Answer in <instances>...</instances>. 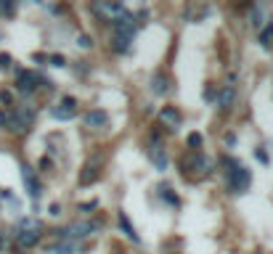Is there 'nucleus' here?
Returning a JSON list of instances; mask_svg holds the SVG:
<instances>
[{"label":"nucleus","instance_id":"nucleus-23","mask_svg":"<svg viewBox=\"0 0 273 254\" xmlns=\"http://www.w3.org/2000/svg\"><path fill=\"white\" fill-rule=\"evenodd\" d=\"M77 45H80V48H85V51H88V48H93V40H90L88 35H80V37H77Z\"/></svg>","mask_w":273,"mask_h":254},{"label":"nucleus","instance_id":"nucleus-19","mask_svg":"<svg viewBox=\"0 0 273 254\" xmlns=\"http://www.w3.org/2000/svg\"><path fill=\"white\" fill-rule=\"evenodd\" d=\"M74 252H77L74 241H61L59 246H53V254H74Z\"/></svg>","mask_w":273,"mask_h":254},{"label":"nucleus","instance_id":"nucleus-14","mask_svg":"<svg viewBox=\"0 0 273 254\" xmlns=\"http://www.w3.org/2000/svg\"><path fill=\"white\" fill-rule=\"evenodd\" d=\"M167 90H170V80H167V77L162 74V72L154 74V80H151V93H154V96H165Z\"/></svg>","mask_w":273,"mask_h":254},{"label":"nucleus","instance_id":"nucleus-4","mask_svg":"<svg viewBox=\"0 0 273 254\" xmlns=\"http://www.w3.org/2000/svg\"><path fill=\"white\" fill-rule=\"evenodd\" d=\"M146 153H149V159L154 161V167H157L159 172H165V169H167V153H165V143L159 141V135H151Z\"/></svg>","mask_w":273,"mask_h":254},{"label":"nucleus","instance_id":"nucleus-2","mask_svg":"<svg viewBox=\"0 0 273 254\" xmlns=\"http://www.w3.org/2000/svg\"><path fill=\"white\" fill-rule=\"evenodd\" d=\"M16 241H19V246H24V249L37 246V241H40V222L37 220H21V225L16 230Z\"/></svg>","mask_w":273,"mask_h":254},{"label":"nucleus","instance_id":"nucleus-22","mask_svg":"<svg viewBox=\"0 0 273 254\" xmlns=\"http://www.w3.org/2000/svg\"><path fill=\"white\" fill-rule=\"evenodd\" d=\"M186 141H189L191 149H199V146H202V135H199V133H191L189 138H186Z\"/></svg>","mask_w":273,"mask_h":254},{"label":"nucleus","instance_id":"nucleus-11","mask_svg":"<svg viewBox=\"0 0 273 254\" xmlns=\"http://www.w3.org/2000/svg\"><path fill=\"white\" fill-rule=\"evenodd\" d=\"M93 11H96V13H106V16H112L109 21H114V19H120L122 13H128V11H125V5H120V3H101V5H93Z\"/></svg>","mask_w":273,"mask_h":254},{"label":"nucleus","instance_id":"nucleus-25","mask_svg":"<svg viewBox=\"0 0 273 254\" xmlns=\"http://www.w3.org/2000/svg\"><path fill=\"white\" fill-rule=\"evenodd\" d=\"M96 206H98V202H85V204H80V212H90Z\"/></svg>","mask_w":273,"mask_h":254},{"label":"nucleus","instance_id":"nucleus-29","mask_svg":"<svg viewBox=\"0 0 273 254\" xmlns=\"http://www.w3.org/2000/svg\"><path fill=\"white\" fill-rule=\"evenodd\" d=\"M11 64V56H5V53H3V56H0V66H8Z\"/></svg>","mask_w":273,"mask_h":254},{"label":"nucleus","instance_id":"nucleus-1","mask_svg":"<svg viewBox=\"0 0 273 254\" xmlns=\"http://www.w3.org/2000/svg\"><path fill=\"white\" fill-rule=\"evenodd\" d=\"M225 167H231L228 169V178H225V188L231 191V194H244V191L252 186V175H249V169L247 167H241L239 161H233V159H225Z\"/></svg>","mask_w":273,"mask_h":254},{"label":"nucleus","instance_id":"nucleus-6","mask_svg":"<svg viewBox=\"0 0 273 254\" xmlns=\"http://www.w3.org/2000/svg\"><path fill=\"white\" fill-rule=\"evenodd\" d=\"M32 119H35L32 109H16L13 114H8V130H13V133H24V130H29V125H32Z\"/></svg>","mask_w":273,"mask_h":254},{"label":"nucleus","instance_id":"nucleus-7","mask_svg":"<svg viewBox=\"0 0 273 254\" xmlns=\"http://www.w3.org/2000/svg\"><path fill=\"white\" fill-rule=\"evenodd\" d=\"M183 172L189 169V172H209L212 169V159L205 156V153H189V156H183L181 161Z\"/></svg>","mask_w":273,"mask_h":254},{"label":"nucleus","instance_id":"nucleus-13","mask_svg":"<svg viewBox=\"0 0 273 254\" xmlns=\"http://www.w3.org/2000/svg\"><path fill=\"white\" fill-rule=\"evenodd\" d=\"M120 230L130 238L133 244H141V236L136 233V228H133V222H130V217H128L125 212H120Z\"/></svg>","mask_w":273,"mask_h":254},{"label":"nucleus","instance_id":"nucleus-8","mask_svg":"<svg viewBox=\"0 0 273 254\" xmlns=\"http://www.w3.org/2000/svg\"><path fill=\"white\" fill-rule=\"evenodd\" d=\"M74 106H77V101H74V98H72V96H64V98H61V103H59V106H53V109H51V117H53V119H61V122L74 119V114H77V109H74Z\"/></svg>","mask_w":273,"mask_h":254},{"label":"nucleus","instance_id":"nucleus-17","mask_svg":"<svg viewBox=\"0 0 273 254\" xmlns=\"http://www.w3.org/2000/svg\"><path fill=\"white\" fill-rule=\"evenodd\" d=\"M159 196L165 199L167 204H173V206H178V204H181V199H178V196L173 194V188H170V186H159Z\"/></svg>","mask_w":273,"mask_h":254},{"label":"nucleus","instance_id":"nucleus-26","mask_svg":"<svg viewBox=\"0 0 273 254\" xmlns=\"http://www.w3.org/2000/svg\"><path fill=\"white\" fill-rule=\"evenodd\" d=\"M11 11H13L11 3H0V13H11Z\"/></svg>","mask_w":273,"mask_h":254},{"label":"nucleus","instance_id":"nucleus-16","mask_svg":"<svg viewBox=\"0 0 273 254\" xmlns=\"http://www.w3.org/2000/svg\"><path fill=\"white\" fill-rule=\"evenodd\" d=\"M233 96H236V90H233V88H225L223 93H220V98H217V106H220V109H228V106L233 103Z\"/></svg>","mask_w":273,"mask_h":254},{"label":"nucleus","instance_id":"nucleus-5","mask_svg":"<svg viewBox=\"0 0 273 254\" xmlns=\"http://www.w3.org/2000/svg\"><path fill=\"white\" fill-rule=\"evenodd\" d=\"M98 178H101V159L93 156V159L85 161V167L80 169V178H77V183H80L82 188H88V186H93Z\"/></svg>","mask_w":273,"mask_h":254},{"label":"nucleus","instance_id":"nucleus-10","mask_svg":"<svg viewBox=\"0 0 273 254\" xmlns=\"http://www.w3.org/2000/svg\"><path fill=\"white\" fill-rule=\"evenodd\" d=\"M37 82H48V80H40L35 72H27V69H19L16 72V88L19 93H32L37 88Z\"/></svg>","mask_w":273,"mask_h":254},{"label":"nucleus","instance_id":"nucleus-32","mask_svg":"<svg viewBox=\"0 0 273 254\" xmlns=\"http://www.w3.org/2000/svg\"><path fill=\"white\" fill-rule=\"evenodd\" d=\"M59 212H61V206H59V204H51V214H53V217H56Z\"/></svg>","mask_w":273,"mask_h":254},{"label":"nucleus","instance_id":"nucleus-21","mask_svg":"<svg viewBox=\"0 0 273 254\" xmlns=\"http://www.w3.org/2000/svg\"><path fill=\"white\" fill-rule=\"evenodd\" d=\"M252 27L255 29H263V11L260 8H252Z\"/></svg>","mask_w":273,"mask_h":254},{"label":"nucleus","instance_id":"nucleus-28","mask_svg":"<svg viewBox=\"0 0 273 254\" xmlns=\"http://www.w3.org/2000/svg\"><path fill=\"white\" fill-rule=\"evenodd\" d=\"M5 125H8V114L0 111V127H5Z\"/></svg>","mask_w":273,"mask_h":254},{"label":"nucleus","instance_id":"nucleus-18","mask_svg":"<svg viewBox=\"0 0 273 254\" xmlns=\"http://www.w3.org/2000/svg\"><path fill=\"white\" fill-rule=\"evenodd\" d=\"M260 45H263V48H271V45H273V24L260 29Z\"/></svg>","mask_w":273,"mask_h":254},{"label":"nucleus","instance_id":"nucleus-30","mask_svg":"<svg viewBox=\"0 0 273 254\" xmlns=\"http://www.w3.org/2000/svg\"><path fill=\"white\" fill-rule=\"evenodd\" d=\"M0 101H3V103H11V93H0Z\"/></svg>","mask_w":273,"mask_h":254},{"label":"nucleus","instance_id":"nucleus-3","mask_svg":"<svg viewBox=\"0 0 273 254\" xmlns=\"http://www.w3.org/2000/svg\"><path fill=\"white\" fill-rule=\"evenodd\" d=\"M96 230H98V222H93V220L74 222V225H69V228L61 230V238H64V241H74L77 244V238H88V236L96 233Z\"/></svg>","mask_w":273,"mask_h":254},{"label":"nucleus","instance_id":"nucleus-9","mask_svg":"<svg viewBox=\"0 0 273 254\" xmlns=\"http://www.w3.org/2000/svg\"><path fill=\"white\" fill-rule=\"evenodd\" d=\"M21 178H24V186H27V194H29V199H40V194H43V186H40V180H37V175H35V169L29 167V164H24L21 167Z\"/></svg>","mask_w":273,"mask_h":254},{"label":"nucleus","instance_id":"nucleus-24","mask_svg":"<svg viewBox=\"0 0 273 254\" xmlns=\"http://www.w3.org/2000/svg\"><path fill=\"white\" fill-rule=\"evenodd\" d=\"M48 61H51L53 66H67V58H64V56H51Z\"/></svg>","mask_w":273,"mask_h":254},{"label":"nucleus","instance_id":"nucleus-12","mask_svg":"<svg viewBox=\"0 0 273 254\" xmlns=\"http://www.w3.org/2000/svg\"><path fill=\"white\" fill-rule=\"evenodd\" d=\"M85 125H88V127H93V130H101V127H106L109 125V117H106V114L104 111H88V114H85Z\"/></svg>","mask_w":273,"mask_h":254},{"label":"nucleus","instance_id":"nucleus-20","mask_svg":"<svg viewBox=\"0 0 273 254\" xmlns=\"http://www.w3.org/2000/svg\"><path fill=\"white\" fill-rule=\"evenodd\" d=\"M162 119L170 122V125H178V122H181V114H178L175 109H165L162 111Z\"/></svg>","mask_w":273,"mask_h":254},{"label":"nucleus","instance_id":"nucleus-27","mask_svg":"<svg viewBox=\"0 0 273 254\" xmlns=\"http://www.w3.org/2000/svg\"><path fill=\"white\" fill-rule=\"evenodd\" d=\"M212 98H215V90L207 88V90H205V101H212Z\"/></svg>","mask_w":273,"mask_h":254},{"label":"nucleus","instance_id":"nucleus-31","mask_svg":"<svg viewBox=\"0 0 273 254\" xmlns=\"http://www.w3.org/2000/svg\"><path fill=\"white\" fill-rule=\"evenodd\" d=\"M257 159H260L263 164H265V161H268V153H265V151H257Z\"/></svg>","mask_w":273,"mask_h":254},{"label":"nucleus","instance_id":"nucleus-15","mask_svg":"<svg viewBox=\"0 0 273 254\" xmlns=\"http://www.w3.org/2000/svg\"><path fill=\"white\" fill-rule=\"evenodd\" d=\"M130 43H133V37H128V35H117V32H114L112 48H114L117 53H128V51H130Z\"/></svg>","mask_w":273,"mask_h":254}]
</instances>
